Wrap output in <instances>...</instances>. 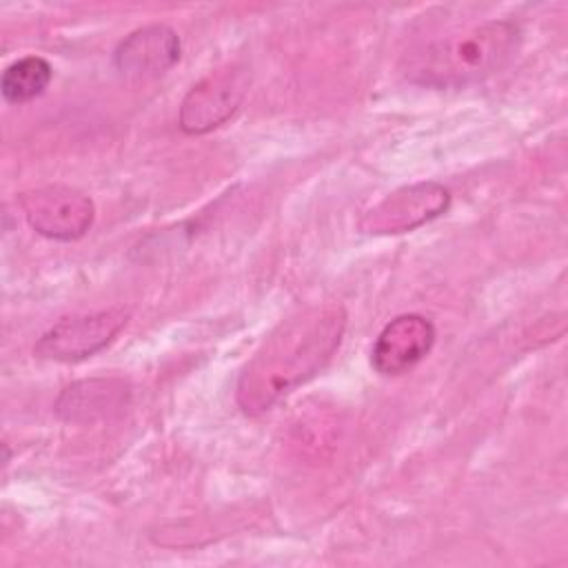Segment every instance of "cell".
<instances>
[{"mask_svg":"<svg viewBox=\"0 0 568 568\" xmlns=\"http://www.w3.org/2000/svg\"><path fill=\"white\" fill-rule=\"evenodd\" d=\"M346 326L339 304L308 306L284 320L244 366L237 404L244 413H264L293 388L320 373L337 351Z\"/></svg>","mask_w":568,"mask_h":568,"instance_id":"1","label":"cell"},{"mask_svg":"<svg viewBox=\"0 0 568 568\" xmlns=\"http://www.w3.org/2000/svg\"><path fill=\"white\" fill-rule=\"evenodd\" d=\"M519 42L521 29L513 20H464L417 40L404 53L402 69L415 84L459 89L504 69L517 53Z\"/></svg>","mask_w":568,"mask_h":568,"instance_id":"2","label":"cell"},{"mask_svg":"<svg viewBox=\"0 0 568 568\" xmlns=\"http://www.w3.org/2000/svg\"><path fill=\"white\" fill-rule=\"evenodd\" d=\"M18 202L36 233L60 242H73L82 237L95 217L91 197L64 184L29 189L20 193Z\"/></svg>","mask_w":568,"mask_h":568,"instance_id":"3","label":"cell"},{"mask_svg":"<svg viewBox=\"0 0 568 568\" xmlns=\"http://www.w3.org/2000/svg\"><path fill=\"white\" fill-rule=\"evenodd\" d=\"M448 206L450 191L444 184L415 182L395 189L368 209L359 220V229L371 235H397L439 217Z\"/></svg>","mask_w":568,"mask_h":568,"instance_id":"4","label":"cell"},{"mask_svg":"<svg viewBox=\"0 0 568 568\" xmlns=\"http://www.w3.org/2000/svg\"><path fill=\"white\" fill-rule=\"evenodd\" d=\"M129 322V311L113 306L87 315L64 317L36 344V355L55 362H80L102 351Z\"/></svg>","mask_w":568,"mask_h":568,"instance_id":"5","label":"cell"},{"mask_svg":"<svg viewBox=\"0 0 568 568\" xmlns=\"http://www.w3.org/2000/svg\"><path fill=\"white\" fill-rule=\"evenodd\" d=\"M248 71L240 64H226L204 75L182 100L180 126L197 135L224 124L244 100Z\"/></svg>","mask_w":568,"mask_h":568,"instance_id":"6","label":"cell"},{"mask_svg":"<svg viewBox=\"0 0 568 568\" xmlns=\"http://www.w3.org/2000/svg\"><path fill=\"white\" fill-rule=\"evenodd\" d=\"M435 344V326L428 317L404 313L390 320L377 335L371 364L379 375L397 377L419 364Z\"/></svg>","mask_w":568,"mask_h":568,"instance_id":"7","label":"cell"},{"mask_svg":"<svg viewBox=\"0 0 568 568\" xmlns=\"http://www.w3.org/2000/svg\"><path fill=\"white\" fill-rule=\"evenodd\" d=\"M180 60V38L166 24H149L129 33L113 51L115 69L126 78H153Z\"/></svg>","mask_w":568,"mask_h":568,"instance_id":"8","label":"cell"},{"mask_svg":"<svg viewBox=\"0 0 568 568\" xmlns=\"http://www.w3.org/2000/svg\"><path fill=\"white\" fill-rule=\"evenodd\" d=\"M129 388L120 379H82L62 390L55 410L67 422H91L124 406Z\"/></svg>","mask_w":568,"mask_h":568,"instance_id":"9","label":"cell"},{"mask_svg":"<svg viewBox=\"0 0 568 568\" xmlns=\"http://www.w3.org/2000/svg\"><path fill=\"white\" fill-rule=\"evenodd\" d=\"M51 64L40 55H27L11 62L0 80V89L7 102L22 104L44 93L51 82Z\"/></svg>","mask_w":568,"mask_h":568,"instance_id":"10","label":"cell"}]
</instances>
